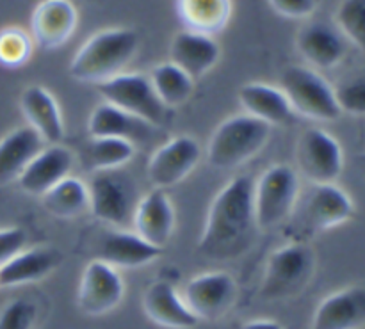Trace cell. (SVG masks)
Masks as SVG:
<instances>
[{
	"mask_svg": "<svg viewBox=\"0 0 365 329\" xmlns=\"http://www.w3.org/2000/svg\"><path fill=\"white\" fill-rule=\"evenodd\" d=\"M257 230L253 180L239 174L214 196L198 251L210 260H234L252 248Z\"/></svg>",
	"mask_w": 365,
	"mask_h": 329,
	"instance_id": "6da1fadb",
	"label": "cell"
},
{
	"mask_svg": "<svg viewBox=\"0 0 365 329\" xmlns=\"http://www.w3.org/2000/svg\"><path fill=\"white\" fill-rule=\"evenodd\" d=\"M138 48L139 38L132 28L116 27L96 32L71 59V78L86 84H102L125 73V68L134 59Z\"/></svg>",
	"mask_w": 365,
	"mask_h": 329,
	"instance_id": "7a4b0ae2",
	"label": "cell"
},
{
	"mask_svg": "<svg viewBox=\"0 0 365 329\" xmlns=\"http://www.w3.org/2000/svg\"><path fill=\"white\" fill-rule=\"evenodd\" d=\"M355 216V205L348 192L335 184L312 185L299 192L294 210L287 219V235L291 242H305L323 231L348 223Z\"/></svg>",
	"mask_w": 365,
	"mask_h": 329,
	"instance_id": "3957f363",
	"label": "cell"
},
{
	"mask_svg": "<svg viewBox=\"0 0 365 329\" xmlns=\"http://www.w3.org/2000/svg\"><path fill=\"white\" fill-rule=\"evenodd\" d=\"M271 137V127L248 114L225 120L207 145V162L214 169L228 171L252 160Z\"/></svg>",
	"mask_w": 365,
	"mask_h": 329,
	"instance_id": "277c9868",
	"label": "cell"
},
{
	"mask_svg": "<svg viewBox=\"0 0 365 329\" xmlns=\"http://www.w3.org/2000/svg\"><path fill=\"white\" fill-rule=\"evenodd\" d=\"M316 271V255L305 242H289L269 256L260 283L264 301H282L305 291Z\"/></svg>",
	"mask_w": 365,
	"mask_h": 329,
	"instance_id": "5b68a950",
	"label": "cell"
},
{
	"mask_svg": "<svg viewBox=\"0 0 365 329\" xmlns=\"http://www.w3.org/2000/svg\"><path fill=\"white\" fill-rule=\"evenodd\" d=\"M299 196L298 173L291 166L274 164L253 184V210L259 230H274L287 223Z\"/></svg>",
	"mask_w": 365,
	"mask_h": 329,
	"instance_id": "8992f818",
	"label": "cell"
},
{
	"mask_svg": "<svg viewBox=\"0 0 365 329\" xmlns=\"http://www.w3.org/2000/svg\"><path fill=\"white\" fill-rule=\"evenodd\" d=\"M280 89L294 114L314 121H335L341 118L334 88L312 68H285L280 77Z\"/></svg>",
	"mask_w": 365,
	"mask_h": 329,
	"instance_id": "52a82bcc",
	"label": "cell"
},
{
	"mask_svg": "<svg viewBox=\"0 0 365 329\" xmlns=\"http://www.w3.org/2000/svg\"><path fill=\"white\" fill-rule=\"evenodd\" d=\"M103 102L139 118L152 127L166 123L170 109L159 100L148 75L120 73L96 85Z\"/></svg>",
	"mask_w": 365,
	"mask_h": 329,
	"instance_id": "ba28073f",
	"label": "cell"
},
{
	"mask_svg": "<svg viewBox=\"0 0 365 329\" xmlns=\"http://www.w3.org/2000/svg\"><path fill=\"white\" fill-rule=\"evenodd\" d=\"M89 210L102 223L123 230L127 223H132L135 202L134 185L127 177L114 171H96L88 184Z\"/></svg>",
	"mask_w": 365,
	"mask_h": 329,
	"instance_id": "9c48e42d",
	"label": "cell"
},
{
	"mask_svg": "<svg viewBox=\"0 0 365 329\" xmlns=\"http://www.w3.org/2000/svg\"><path fill=\"white\" fill-rule=\"evenodd\" d=\"M298 169L312 185L335 184L344 169L342 148L323 128H309L296 145Z\"/></svg>",
	"mask_w": 365,
	"mask_h": 329,
	"instance_id": "30bf717a",
	"label": "cell"
},
{
	"mask_svg": "<svg viewBox=\"0 0 365 329\" xmlns=\"http://www.w3.org/2000/svg\"><path fill=\"white\" fill-rule=\"evenodd\" d=\"M185 306L198 320H217L227 315L237 299V283L232 274L216 271L187 281L182 292Z\"/></svg>",
	"mask_w": 365,
	"mask_h": 329,
	"instance_id": "8fae6325",
	"label": "cell"
},
{
	"mask_svg": "<svg viewBox=\"0 0 365 329\" xmlns=\"http://www.w3.org/2000/svg\"><path fill=\"white\" fill-rule=\"evenodd\" d=\"M125 296L118 269L95 258L86 266L77 291V306L84 315L102 317L114 312Z\"/></svg>",
	"mask_w": 365,
	"mask_h": 329,
	"instance_id": "7c38bea8",
	"label": "cell"
},
{
	"mask_svg": "<svg viewBox=\"0 0 365 329\" xmlns=\"http://www.w3.org/2000/svg\"><path fill=\"white\" fill-rule=\"evenodd\" d=\"M202 159L200 142L191 135H177L164 142L150 157L148 173L153 189L175 187L189 177Z\"/></svg>",
	"mask_w": 365,
	"mask_h": 329,
	"instance_id": "4fadbf2b",
	"label": "cell"
},
{
	"mask_svg": "<svg viewBox=\"0 0 365 329\" xmlns=\"http://www.w3.org/2000/svg\"><path fill=\"white\" fill-rule=\"evenodd\" d=\"M78 24L71 0H41L31 16V38L43 50H57L70 41Z\"/></svg>",
	"mask_w": 365,
	"mask_h": 329,
	"instance_id": "5bb4252c",
	"label": "cell"
},
{
	"mask_svg": "<svg viewBox=\"0 0 365 329\" xmlns=\"http://www.w3.org/2000/svg\"><path fill=\"white\" fill-rule=\"evenodd\" d=\"M134 231L155 248L164 249L175 230V209L163 189H152L138 202L132 217Z\"/></svg>",
	"mask_w": 365,
	"mask_h": 329,
	"instance_id": "9a60e30c",
	"label": "cell"
},
{
	"mask_svg": "<svg viewBox=\"0 0 365 329\" xmlns=\"http://www.w3.org/2000/svg\"><path fill=\"white\" fill-rule=\"evenodd\" d=\"M73 153L63 145H46L24 169L18 178V185L25 194L41 198L46 191L70 177L73 169Z\"/></svg>",
	"mask_w": 365,
	"mask_h": 329,
	"instance_id": "2e32d148",
	"label": "cell"
},
{
	"mask_svg": "<svg viewBox=\"0 0 365 329\" xmlns=\"http://www.w3.org/2000/svg\"><path fill=\"white\" fill-rule=\"evenodd\" d=\"M365 328V287L341 288L327 296L312 317L310 329H362Z\"/></svg>",
	"mask_w": 365,
	"mask_h": 329,
	"instance_id": "e0dca14e",
	"label": "cell"
},
{
	"mask_svg": "<svg viewBox=\"0 0 365 329\" xmlns=\"http://www.w3.org/2000/svg\"><path fill=\"white\" fill-rule=\"evenodd\" d=\"M21 113L29 127L43 139L45 145H61L64 139V123L59 103L48 89L31 85L21 93Z\"/></svg>",
	"mask_w": 365,
	"mask_h": 329,
	"instance_id": "ac0fdd59",
	"label": "cell"
},
{
	"mask_svg": "<svg viewBox=\"0 0 365 329\" xmlns=\"http://www.w3.org/2000/svg\"><path fill=\"white\" fill-rule=\"evenodd\" d=\"M143 310L152 323L168 329H192L200 323L170 281L159 280L146 288Z\"/></svg>",
	"mask_w": 365,
	"mask_h": 329,
	"instance_id": "d6986e66",
	"label": "cell"
},
{
	"mask_svg": "<svg viewBox=\"0 0 365 329\" xmlns=\"http://www.w3.org/2000/svg\"><path fill=\"white\" fill-rule=\"evenodd\" d=\"M303 59L317 70H331L346 57L344 38L334 27L321 21L307 24L296 38Z\"/></svg>",
	"mask_w": 365,
	"mask_h": 329,
	"instance_id": "ffe728a7",
	"label": "cell"
},
{
	"mask_svg": "<svg viewBox=\"0 0 365 329\" xmlns=\"http://www.w3.org/2000/svg\"><path fill=\"white\" fill-rule=\"evenodd\" d=\"M163 249L143 241L135 231H107L100 241L96 258L109 263L114 269H135L157 260Z\"/></svg>",
	"mask_w": 365,
	"mask_h": 329,
	"instance_id": "44dd1931",
	"label": "cell"
},
{
	"mask_svg": "<svg viewBox=\"0 0 365 329\" xmlns=\"http://www.w3.org/2000/svg\"><path fill=\"white\" fill-rule=\"evenodd\" d=\"M170 56L171 63L196 82L216 66L221 52L220 45L210 36L180 31L171 41Z\"/></svg>",
	"mask_w": 365,
	"mask_h": 329,
	"instance_id": "7402d4cb",
	"label": "cell"
},
{
	"mask_svg": "<svg viewBox=\"0 0 365 329\" xmlns=\"http://www.w3.org/2000/svg\"><path fill=\"white\" fill-rule=\"evenodd\" d=\"M239 103L246 110L245 114L264 121L269 127L291 125L296 118L294 110L282 89L264 84V82H250V84L242 85L239 89Z\"/></svg>",
	"mask_w": 365,
	"mask_h": 329,
	"instance_id": "603a6c76",
	"label": "cell"
},
{
	"mask_svg": "<svg viewBox=\"0 0 365 329\" xmlns=\"http://www.w3.org/2000/svg\"><path fill=\"white\" fill-rule=\"evenodd\" d=\"M61 253L53 248L24 249L0 266V288L36 283L59 267Z\"/></svg>",
	"mask_w": 365,
	"mask_h": 329,
	"instance_id": "cb8c5ba5",
	"label": "cell"
},
{
	"mask_svg": "<svg viewBox=\"0 0 365 329\" xmlns=\"http://www.w3.org/2000/svg\"><path fill=\"white\" fill-rule=\"evenodd\" d=\"M45 148L43 139L29 125L0 139V187L18 180L27 164Z\"/></svg>",
	"mask_w": 365,
	"mask_h": 329,
	"instance_id": "d4e9b609",
	"label": "cell"
},
{
	"mask_svg": "<svg viewBox=\"0 0 365 329\" xmlns=\"http://www.w3.org/2000/svg\"><path fill=\"white\" fill-rule=\"evenodd\" d=\"M175 11L184 31L212 38L230 21L232 0H175Z\"/></svg>",
	"mask_w": 365,
	"mask_h": 329,
	"instance_id": "484cf974",
	"label": "cell"
},
{
	"mask_svg": "<svg viewBox=\"0 0 365 329\" xmlns=\"http://www.w3.org/2000/svg\"><path fill=\"white\" fill-rule=\"evenodd\" d=\"M152 128V125L107 102L95 107L88 120V132L91 137H116L135 142L148 137Z\"/></svg>",
	"mask_w": 365,
	"mask_h": 329,
	"instance_id": "4316f807",
	"label": "cell"
},
{
	"mask_svg": "<svg viewBox=\"0 0 365 329\" xmlns=\"http://www.w3.org/2000/svg\"><path fill=\"white\" fill-rule=\"evenodd\" d=\"M39 199H41L43 209L57 219H77L78 216L89 210L88 185L73 177L61 180Z\"/></svg>",
	"mask_w": 365,
	"mask_h": 329,
	"instance_id": "83f0119b",
	"label": "cell"
},
{
	"mask_svg": "<svg viewBox=\"0 0 365 329\" xmlns=\"http://www.w3.org/2000/svg\"><path fill=\"white\" fill-rule=\"evenodd\" d=\"M150 82L160 102L170 110L184 105L195 89V80L171 61L157 64L150 73Z\"/></svg>",
	"mask_w": 365,
	"mask_h": 329,
	"instance_id": "f1b7e54d",
	"label": "cell"
},
{
	"mask_svg": "<svg viewBox=\"0 0 365 329\" xmlns=\"http://www.w3.org/2000/svg\"><path fill=\"white\" fill-rule=\"evenodd\" d=\"M134 153V142L127 141V139L91 137V141L86 146V162L93 173L114 171L130 162Z\"/></svg>",
	"mask_w": 365,
	"mask_h": 329,
	"instance_id": "f546056e",
	"label": "cell"
},
{
	"mask_svg": "<svg viewBox=\"0 0 365 329\" xmlns=\"http://www.w3.org/2000/svg\"><path fill=\"white\" fill-rule=\"evenodd\" d=\"M339 32L365 52V0H342L335 11Z\"/></svg>",
	"mask_w": 365,
	"mask_h": 329,
	"instance_id": "4dcf8cb0",
	"label": "cell"
},
{
	"mask_svg": "<svg viewBox=\"0 0 365 329\" xmlns=\"http://www.w3.org/2000/svg\"><path fill=\"white\" fill-rule=\"evenodd\" d=\"M32 38L20 27H6L0 31V66L20 68L31 59Z\"/></svg>",
	"mask_w": 365,
	"mask_h": 329,
	"instance_id": "1f68e13d",
	"label": "cell"
},
{
	"mask_svg": "<svg viewBox=\"0 0 365 329\" xmlns=\"http://www.w3.org/2000/svg\"><path fill=\"white\" fill-rule=\"evenodd\" d=\"M334 91L341 113L365 116V71L344 78Z\"/></svg>",
	"mask_w": 365,
	"mask_h": 329,
	"instance_id": "d6a6232c",
	"label": "cell"
},
{
	"mask_svg": "<svg viewBox=\"0 0 365 329\" xmlns=\"http://www.w3.org/2000/svg\"><path fill=\"white\" fill-rule=\"evenodd\" d=\"M38 308L27 299H13L0 310V329H32Z\"/></svg>",
	"mask_w": 365,
	"mask_h": 329,
	"instance_id": "836d02e7",
	"label": "cell"
},
{
	"mask_svg": "<svg viewBox=\"0 0 365 329\" xmlns=\"http://www.w3.org/2000/svg\"><path fill=\"white\" fill-rule=\"evenodd\" d=\"M25 242H27V234L21 228H0V266L24 251Z\"/></svg>",
	"mask_w": 365,
	"mask_h": 329,
	"instance_id": "e575fe53",
	"label": "cell"
},
{
	"mask_svg": "<svg viewBox=\"0 0 365 329\" xmlns=\"http://www.w3.org/2000/svg\"><path fill=\"white\" fill-rule=\"evenodd\" d=\"M267 2L280 16L291 18V20L310 16L316 9V0H267Z\"/></svg>",
	"mask_w": 365,
	"mask_h": 329,
	"instance_id": "d590c367",
	"label": "cell"
},
{
	"mask_svg": "<svg viewBox=\"0 0 365 329\" xmlns=\"http://www.w3.org/2000/svg\"><path fill=\"white\" fill-rule=\"evenodd\" d=\"M241 329H282V326L274 320L269 319H257V320H250V323L242 324Z\"/></svg>",
	"mask_w": 365,
	"mask_h": 329,
	"instance_id": "8d00e7d4",
	"label": "cell"
}]
</instances>
